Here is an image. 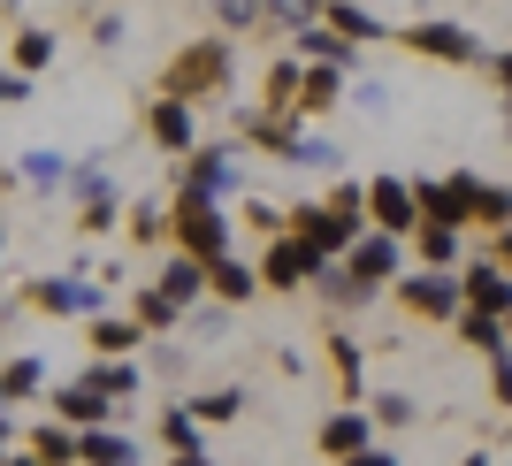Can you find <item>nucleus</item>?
<instances>
[{"instance_id": "nucleus-1", "label": "nucleus", "mask_w": 512, "mask_h": 466, "mask_svg": "<svg viewBox=\"0 0 512 466\" xmlns=\"http://www.w3.org/2000/svg\"><path fill=\"white\" fill-rule=\"evenodd\" d=\"M230 62H237V39L230 31H207V39H192V46H176L169 54V69H161V92L169 100H222L230 92Z\"/></svg>"}, {"instance_id": "nucleus-2", "label": "nucleus", "mask_w": 512, "mask_h": 466, "mask_svg": "<svg viewBox=\"0 0 512 466\" xmlns=\"http://www.w3.org/2000/svg\"><path fill=\"white\" fill-rule=\"evenodd\" d=\"M169 245L214 268L222 253H237V222H230V207H222V199H192V191H176V207H169Z\"/></svg>"}, {"instance_id": "nucleus-3", "label": "nucleus", "mask_w": 512, "mask_h": 466, "mask_svg": "<svg viewBox=\"0 0 512 466\" xmlns=\"http://www.w3.org/2000/svg\"><path fill=\"white\" fill-rule=\"evenodd\" d=\"M398 39L421 54V62H444V69H490V46L474 39L467 23H451V16H428V23H406Z\"/></svg>"}, {"instance_id": "nucleus-4", "label": "nucleus", "mask_w": 512, "mask_h": 466, "mask_svg": "<svg viewBox=\"0 0 512 466\" xmlns=\"http://www.w3.org/2000/svg\"><path fill=\"white\" fill-rule=\"evenodd\" d=\"M390 291H398V306H406V314H421V321H459V314H467L459 268H406Z\"/></svg>"}, {"instance_id": "nucleus-5", "label": "nucleus", "mask_w": 512, "mask_h": 466, "mask_svg": "<svg viewBox=\"0 0 512 466\" xmlns=\"http://www.w3.org/2000/svg\"><path fill=\"white\" fill-rule=\"evenodd\" d=\"M291 237H299V245H314L321 260H344V253H352V245L367 237V222L337 214L329 199H299V207H291Z\"/></svg>"}, {"instance_id": "nucleus-6", "label": "nucleus", "mask_w": 512, "mask_h": 466, "mask_svg": "<svg viewBox=\"0 0 512 466\" xmlns=\"http://www.w3.org/2000/svg\"><path fill=\"white\" fill-rule=\"evenodd\" d=\"M176 191H192V199H222V207H230L237 191H245V161H237V146H199V153H184Z\"/></svg>"}, {"instance_id": "nucleus-7", "label": "nucleus", "mask_w": 512, "mask_h": 466, "mask_svg": "<svg viewBox=\"0 0 512 466\" xmlns=\"http://www.w3.org/2000/svg\"><path fill=\"white\" fill-rule=\"evenodd\" d=\"M367 230H383V237H406L421 230V199H413V176L383 169V176H367Z\"/></svg>"}, {"instance_id": "nucleus-8", "label": "nucleus", "mask_w": 512, "mask_h": 466, "mask_svg": "<svg viewBox=\"0 0 512 466\" xmlns=\"http://www.w3.org/2000/svg\"><path fill=\"white\" fill-rule=\"evenodd\" d=\"M474 169L451 176H413V199H421V222H444V230H474Z\"/></svg>"}, {"instance_id": "nucleus-9", "label": "nucleus", "mask_w": 512, "mask_h": 466, "mask_svg": "<svg viewBox=\"0 0 512 466\" xmlns=\"http://www.w3.org/2000/svg\"><path fill=\"white\" fill-rule=\"evenodd\" d=\"M406 253H413L406 237H383V230H367L360 245L344 253V276H352V283H360L367 298H375V291H390V283L406 276Z\"/></svg>"}, {"instance_id": "nucleus-10", "label": "nucleus", "mask_w": 512, "mask_h": 466, "mask_svg": "<svg viewBox=\"0 0 512 466\" xmlns=\"http://www.w3.org/2000/svg\"><path fill=\"white\" fill-rule=\"evenodd\" d=\"M321 268H329V260H321L314 245H299V237H268V253H260V283H268V291H314Z\"/></svg>"}, {"instance_id": "nucleus-11", "label": "nucleus", "mask_w": 512, "mask_h": 466, "mask_svg": "<svg viewBox=\"0 0 512 466\" xmlns=\"http://www.w3.org/2000/svg\"><path fill=\"white\" fill-rule=\"evenodd\" d=\"M459 291H467L474 314H497V321L512 329V268H497L490 253H474L467 268H459Z\"/></svg>"}, {"instance_id": "nucleus-12", "label": "nucleus", "mask_w": 512, "mask_h": 466, "mask_svg": "<svg viewBox=\"0 0 512 466\" xmlns=\"http://www.w3.org/2000/svg\"><path fill=\"white\" fill-rule=\"evenodd\" d=\"M31 306H39V314H100L107 306V291H100V276H39L31 283Z\"/></svg>"}, {"instance_id": "nucleus-13", "label": "nucleus", "mask_w": 512, "mask_h": 466, "mask_svg": "<svg viewBox=\"0 0 512 466\" xmlns=\"http://www.w3.org/2000/svg\"><path fill=\"white\" fill-rule=\"evenodd\" d=\"M314 444H321V459H360V451H375V413L367 405H337L314 428Z\"/></svg>"}, {"instance_id": "nucleus-14", "label": "nucleus", "mask_w": 512, "mask_h": 466, "mask_svg": "<svg viewBox=\"0 0 512 466\" xmlns=\"http://www.w3.org/2000/svg\"><path fill=\"white\" fill-rule=\"evenodd\" d=\"M146 130H153V146L176 153V161H184V153H199V115H192V100H169V92H161V100L146 107Z\"/></svg>"}, {"instance_id": "nucleus-15", "label": "nucleus", "mask_w": 512, "mask_h": 466, "mask_svg": "<svg viewBox=\"0 0 512 466\" xmlns=\"http://www.w3.org/2000/svg\"><path fill=\"white\" fill-rule=\"evenodd\" d=\"M237 130H245L260 153L291 161V153H299V138H306V115H268V107H245V115H237Z\"/></svg>"}, {"instance_id": "nucleus-16", "label": "nucleus", "mask_w": 512, "mask_h": 466, "mask_svg": "<svg viewBox=\"0 0 512 466\" xmlns=\"http://www.w3.org/2000/svg\"><path fill=\"white\" fill-rule=\"evenodd\" d=\"M77 382H85L92 398H107L115 413H123V405L138 398V390H146V367H138V360H92V367H85Z\"/></svg>"}, {"instance_id": "nucleus-17", "label": "nucleus", "mask_w": 512, "mask_h": 466, "mask_svg": "<svg viewBox=\"0 0 512 466\" xmlns=\"http://www.w3.org/2000/svg\"><path fill=\"white\" fill-rule=\"evenodd\" d=\"M291 54H299V62H329V69H360V46L344 39V31H329V23H299V31H291Z\"/></svg>"}, {"instance_id": "nucleus-18", "label": "nucleus", "mask_w": 512, "mask_h": 466, "mask_svg": "<svg viewBox=\"0 0 512 466\" xmlns=\"http://www.w3.org/2000/svg\"><path fill=\"white\" fill-rule=\"evenodd\" d=\"M85 344H92V360H138L146 329H138L130 314H92L85 321Z\"/></svg>"}, {"instance_id": "nucleus-19", "label": "nucleus", "mask_w": 512, "mask_h": 466, "mask_svg": "<svg viewBox=\"0 0 512 466\" xmlns=\"http://www.w3.org/2000/svg\"><path fill=\"white\" fill-rule=\"evenodd\" d=\"M207 291L222 298V306H253L260 291H268V283H260V260H237V253H222L207 268Z\"/></svg>"}, {"instance_id": "nucleus-20", "label": "nucleus", "mask_w": 512, "mask_h": 466, "mask_svg": "<svg viewBox=\"0 0 512 466\" xmlns=\"http://www.w3.org/2000/svg\"><path fill=\"white\" fill-rule=\"evenodd\" d=\"M337 100H352V69H329V62H306L299 77V115L314 123V115H329Z\"/></svg>"}, {"instance_id": "nucleus-21", "label": "nucleus", "mask_w": 512, "mask_h": 466, "mask_svg": "<svg viewBox=\"0 0 512 466\" xmlns=\"http://www.w3.org/2000/svg\"><path fill=\"white\" fill-rule=\"evenodd\" d=\"M153 283H161V291H169L176 298V306H184V314H192V306H207V260H192V253H169V260H161V276H153Z\"/></svg>"}, {"instance_id": "nucleus-22", "label": "nucleus", "mask_w": 512, "mask_h": 466, "mask_svg": "<svg viewBox=\"0 0 512 466\" xmlns=\"http://www.w3.org/2000/svg\"><path fill=\"white\" fill-rule=\"evenodd\" d=\"M54 421L77 428V436H92V428H115V405L92 398L85 382H69V390H54Z\"/></svg>"}, {"instance_id": "nucleus-23", "label": "nucleus", "mask_w": 512, "mask_h": 466, "mask_svg": "<svg viewBox=\"0 0 512 466\" xmlns=\"http://www.w3.org/2000/svg\"><path fill=\"white\" fill-rule=\"evenodd\" d=\"M321 23H329V31H344L352 46H367V39H398V23H383L375 8H360V0H329V8H321Z\"/></svg>"}, {"instance_id": "nucleus-24", "label": "nucleus", "mask_w": 512, "mask_h": 466, "mask_svg": "<svg viewBox=\"0 0 512 466\" xmlns=\"http://www.w3.org/2000/svg\"><path fill=\"white\" fill-rule=\"evenodd\" d=\"M299 77H306L299 54H276L268 77H260V107H268V115H299Z\"/></svg>"}, {"instance_id": "nucleus-25", "label": "nucleus", "mask_w": 512, "mask_h": 466, "mask_svg": "<svg viewBox=\"0 0 512 466\" xmlns=\"http://www.w3.org/2000/svg\"><path fill=\"white\" fill-rule=\"evenodd\" d=\"M413 253H421V268H467V230L421 222V230H413Z\"/></svg>"}, {"instance_id": "nucleus-26", "label": "nucleus", "mask_w": 512, "mask_h": 466, "mask_svg": "<svg viewBox=\"0 0 512 466\" xmlns=\"http://www.w3.org/2000/svg\"><path fill=\"white\" fill-rule=\"evenodd\" d=\"M16 176H23V184H31V191H69V176H77V161H69V153H54V146H31V153H23V161H16Z\"/></svg>"}, {"instance_id": "nucleus-27", "label": "nucleus", "mask_w": 512, "mask_h": 466, "mask_svg": "<svg viewBox=\"0 0 512 466\" xmlns=\"http://www.w3.org/2000/svg\"><path fill=\"white\" fill-rule=\"evenodd\" d=\"M161 444H169V459H199L207 451V421H199L192 405H169L161 413Z\"/></svg>"}, {"instance_id": "nucleus-28", "label": "nucleus", "mask_w": 512, "mask_h": 466, "mask_svg": "<svg viewBox=\"0 0 512 466\" xmlns=\"http://www.w3.org/2000/svg\"><path fill=\"white\" fill-rule=\"evenodd\" d=\"M130 321H138V329H146V337H169L176 321H184V306H176V298L161 291V283H146V291L130 298Z\"/></svg>"}, {"instance_id": "nucleus-29", "label": "nucleus", "mask_w": 512, "mask_h": 466, "mask_svg": "<svg viewBox=\"0 0 512 466\" xmlns=\"http://www.w3.org/2000/svg\"><path fill=\"white\" fill-rule=\"evenodd\" d=\"M31 451H39L46 466H77V459H85V436H77V428H62L54 413H46V421L31 428Z\"/></svg>"}, {"instance_id": "nucleus-30", "label": "nucleus", "mask_w": 512, "mask_h": 466, "mask_svg": "<svg viewBox=\"0 0 512 466\" xmlns=\"http://www.w3.org/2000/svg\"><path fill=\"white\" fill-rule=\"evenodd\" d=\"M451 329H459V344H474L482 360H497V352H512V337H505V321H497V314H474V306H467V314L451 321Z\"/></svg>"}, {"instance_id": "nucleus-31", "label": "nucleus", "mask_w": 512, "mask_h": 466, "mask_svg": "<svg viewBox=\"0 0 512 466\" xmlns=\"http://www.w3.org/2000/svg\"><path fill=\"white\" fill-rule=\"evenodd\" d=\"M474 230H512V184H490V176L474 184Z\"/></svg>"}, {"instance_id": "nucleus-32", "label": "nucleus", "mask_w": 512, "mask_h": 466, "mask_svg": "<svg viewBox=\"0 0 512 466\" xmlns=\"http://www.w3.org/2000/svg\"><path fill=\"white\" fill-rule=\"evenodd\" d=\"M77 466H138V444H130L123 428H92L85 436V459Z\"/></svg>"}, {"instance_id": "nucleus-33", "label": "nucleus", "mask_w": 512, "mask_h": 466, "mask_svg": "<svg viewBox=\"0 0 512 466\" xmlns=\"http://www.w3.org/2000/svg\"><path fill=\"white\" fill-rule=\"evenodd\" d=\"M46 390V360L39 352H16V360L0 367V398H39Z\"/></svg>"}, {"instance_id": "nucleus-34", "label": "nucleus", "mask_w": 512, "mask_h": 466, "mask_svg": "<svg viewBox=\"0 0 512 466\" xmlns=\"http://www.w3.org/2000/svg\"><path fill=\"white\" fill-rule=\"evenodd\" d=\"M69 199H77V207H92V199H123V191H115V176H107V153L77 161V176H69Z\"/></svg>"}, {"instance_id": "nucleus-35", "label": "nucleus", "mask_w": 512, "mask_h": 466, "mask_svg": "<svg viewBox=\"0 0 512 466\" xmlns=\"http://www.w3.org/2000/svg\"><path fill=\"white\" fill-rule=\"evenodd\" d=\"M8 54H16V69H23V77H39V69H54V31H39V23H23Z\"/></svg>"}, {"instance_id": "nucleus-36", "label": "nucleus", "mask_w": 512, "mask_h": 466, "mask_svg": "<svg viewBox=\"0 0 512 466\" xmlns=\"http://www.w3.org/2000/svg\"><path fill=\"white\" fill-rule=\"evenodd\" d=\"M329 360H337V382H344V405H360V398H367V390H360V375H367V360H360V344H352V337H344V329H337V337H329Z\"/></svg>"}, {"instance_id": "nucleus-37", "label": "nucleus", "mask_w": 512, "mask_h": 466, "mask_svg": "<svg viewBox=\"0 0 512 466\" xmlns=\"http://www.w3.org/2000/svg\"><path fill=\"white\" fill-rule=\"evenodd\" d=\"M184 405H192L207 428H222V421H237V413H245V390H237V382H222V390H199V398H184Z\"/></svg>"}, {"instance_id": "nucleus-38", "label": "nucleus", "mask_w": 512, "mask_h": 466, "mask_svg": "<svg viewBox=\"0 0 512 466\" xmlns=\"http://www.w3.org/2000/svg\"><path fill=\"white\" fill-rule=\"evenodd\" d=\"M123 230L138 237V245H169V207H161V199H138V207L123 214Z\"/></svg>"}, {"instance_id": "nucleus-39", "label": "nucleus", "mask_w": 512, "mask_h": 466, "mask_svg": "<svg viewBox=\"0 0 512 466\" xmlns=\"http://www.w3.org/2000/svg\"><path fill=\"white\" fill-rule=\"evenodd\" d=\"M314 291L329 298L337 314H352V306H367V291H360V283H352V276H344V260H329V268H321V276H314Z\"/></svg>"}, {"instance_id": "nucleus-40", "label": "nucleus", "mask_w": 512, "mask_h": 466, "mask_svg": "<svg viewBox=\"0 0 512 466\" xmlns=\"http://www.w3.org/2000/svg\"><path fill=\"white\" fill-rule=\"evenodd\" d=\"M207 8H214V23H222L230 39H237V31H260V23H268V0H207Z\"/></svg>"}, {"instance_id": "nucleus-41", "label": "nucleus", "mask_w": 512, "mask_h": 466, "mask_svg": "<svg viewBox=\"0 0 512 466\" xmlns=\"http://www.w3.org/2000/svg\"><path fill=\"white\" fill-rule=\"evenodd\" d=\"M367 413H375V428H413V421H421V405H413L406 390H375Z\"/></svg>"}, {"instance_id": "nucleus-42", "label": "nucleus", "mask_w": 512, "mask_h": 466, "mask_svg": "<svg viewBox=\"0 0 512 466\" xmlns=\"http://www.w3.org/2000/svg\"><path fill=\"white\" fill-rule=\"evenodd\" d=\"M337 161H344V146H337V138H321V130H306L299 153H291V169H337Z\"/></svg>"}, {"instance_id": "nucleus-43", "label": "nucleus", "mask_w": 512, "mask_h": 466, "mask_svg": "<svg viewBox=\"0 0 512 466\" xmlns=\"http://www.w3.org/2000/svg\"><path fill=\"white\" fill-rule=\"evenodd\" d=\"M123 199H92V207H77V230H85V237H107V230H115V222H123Z\"/></svg>"}, {"instance_id": "nucleus-44", "label": "nucleus", "mask_w": 512, "mask_h": 466, "mask_svg": "<svg viewBox=\"0 0 512 466\" xmlns=\"http://www.w3.org/2000/svg\"><path fill=\"white\" fill-rule=\"evenodd\" d=\"M245 222H253L260 237H291V207H276V199H253V207H245Z\"/></svg>"}, {"instance_id": "nucleus-45", "label": "nucleus", "mask_w": 512, "mask_h": 466, "mask_svg": "<svg viewBox=\"0 0 512 466\" xmlns=\"http://www.w3.org/2000/svg\"><path fill=\"white\" fill-rule=\"evenodd\" d=\"M490 398L512 413V352H497V360H490Z\"/></svg>"}, {"instance_id": "nucleus-46", "label": "nucleus", "mask_w": 512, "mask_h": 466, "mask_svg": "<svg viewBox=\"0 0 512 466\" xmlns=\"http://www.w3.org/2000/svg\"><path fill=\"white\" fill-rule=\"evenodd\" d=\"M199 329V337H222V321H230V306H222V298H214V306H192V314H184Z\"/></svg>"}, {"instance_id": "nucleus-47", "label": "nucleus", "mask_w": 512, "mask_h": 466, "mask_svg": "<svg viewBox=\"0 0 512 466\" xmlns=\"http://www.w3.org/2000/svg\"><path fill=\"white\" fill-rule=\"evenodd\" d=\"M123 39H130V23H123V16H100V23H92V46H100V54H115Z\"/></svg>"}, {"instance_id": "nucleus-48", "label": "nucleus", "mask_w": 512, "mask_h": 466, "mask_svg": "<svg viewBox=\"0 0 512 466\" xmlns=\"http://www.w3.org/2000/svg\"><path fill=\"white\" fill-rule=\"evenodd\" d=\"M31 100V77H23V69H0V107H23Z\"/></svg>"}, {"instance_id": "nucleus-49", "label": "nucleus", "mask_w": 512, "mask_h": 466, "mask_svg": "<svg viewBox=\"0 0 512 466\" xmlns=\"http://www.w3.org/2000/svg\"><path fill=\"white\" fill-rule=\"evenodd\" d=\"M352 100H360L367 115H383V107H390V85H375V77H360V85H352Z\"/></svg>"}, {"instance_id": "nucleus-50", "label": "nucleus", "mask_w": 512, "mask_h": 466, "mask_svg": "<svg viewBox=\"0 0 512 466\" xmlns=\"http://www.w3.org/2000/svg\"><path fill=\"white\" fill-rule=\"evenodd\" d=\"M490 77H497V92L512 100V46H505V54H490Z\"/></svg>"}, {"instance_id": "nucleus-51", "label": "nucleus", "mask_w": 512, "mask_h": 466, "mask_svg": "<svg viewBox=\"0 0 512 466\" xmlns=\"http://www.w3.org/2000/svg\"><path fill=\"white\" fill-rule=\"evenodd\" d=\"M337 466H398V451H390V444H375V451H360V459H337Z\"/></svg>"}, {"instance_id": "nucleus-52", "label": "nucleus", "mask_w": 512, "mask_h": 466, "mask_svg": "<svg viewBox=\"0 0 512 466\" xmlns=\"http://www.w3.org/2000/svg\"><path fill=\"white\" fill-rule=\"evenodd\" d=\"M490 260H497V268H512V230H497V237H490Z\"/></svg>"}, {"instance_id": "nucleus-53", "label": "nucleus", "mask_w": 512, "mask_h": 466, "mask_svg": "<svg viewBox=\"0 0 512 466\" xmlns=\"http://www.w3.org/2000/svg\"><path fill=\"white\" fill-rule=\"evenodd\" d=\"M0 466H46V459H39V451H31V444H23V451H8V459H0Z\"/></svg>"}, {"instance_id": "nucleus-54", "label": "nucleus", "mask_w": 512, "mask_h": 466, "mask_svg": "<svg viewBox=\"0 0 512 466\" xmlns=\"http://www.w3.org/2000/svg\"><path fill=\"white\" fill-rule=\"evenodd\" d=\"M8 451H16V421H8V413H0V459H8Z\"/></svg>"}, {"instance_id": "nucleus-55", "label": "nucleus", "mask_w": 512, "mask_h": 466, "mask_svg": "<svg viewBox=\"0 0 512 466\" xmlns=\"http://www.w3.org/2000/svg\"><path fill=\"white\" fill-rule=\"evenodd\" d=\"M169 466H222V459H214V451H199V459H169Z\"/></svg>"}, {"instance_id": "nucleus-56", "label": "nucleus", "mask_w": 512, "mask_h": 466, "mask_svg": "<svg viewBox=\"0 0 512 466\" xmlns=\"http://www.w3.org/2000/svg\"><path fill=\"white\" fill-rule=\"evenodd\" d=\"M459 466H490V451H474V459H459Z\"/></svg>"}, {"instance_id": "nucleus-57", "label": "nucleus", "mask_w": 512, "mask_h": 466, "mask_svg": "<svg viewBox=\"0 0 512 466\" xmlns=\"http://www.w3.org/2000/svg\"><path fill=\"white\" fill-rule=\"evenodd\" d=\"M505 138H512V100H505Z\"/></svg>"}, {"instance_id": "nucleus-58", "label": "nucleus", "mask_w": 512, "mask_h": 466, "mask_svg": "<svg viewBox=\"0 0 512 466\" xmlns=\"http://www.w3.org/2000/svg\"><path fill=\"white\" fill-rule=\"evenodd\" d=\"M0 253H8V237H0Z\"/></svg>"}, {"instance_id": "nucleus-59", "label": "nucleus", "mask_w": 512, "mask_h": 466, "mask_svg": "<svg viewBox=\"0 0 512 466\" xmlns=\"http://www.w3.org/2000/svg\"><path fill=\"white\" fill-rule=\"evenodd\" d=\"M0 413H8V398H0Z\"/></svg>"}]
</instances>
